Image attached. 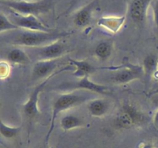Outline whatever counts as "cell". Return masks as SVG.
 I'll list each match as a JSON object with an SVG mask.
<instances>
[{"instance_id":"obj_1","label":"cell","mask_w":158,"mask_h":148,"mask_svg":"<svg viewBox=\"0 0 158 148\" xmlns=\"http://www.w3.org/2000/svg\"><path fill=\"white\" fill-rule=\"evenodd\" d=\"M69 32L52 30L51 32L26 31L15 36V44L28 47L40 48L47 46L69 35Z\"/></svg>"},{"instance_id":"obj_2","label":"cell","mask_w":158,"mask_h":148,"mask_svg":"<svg viewBox=\"0 0 158 148\" xmlns=\"http://www.w3.org/2000/svg\"><path fill=\"white\" fill-rule=\"evenodd\" d=\"M87 99V97L83 95V94L75 93L73 92H66L63 93L59 96L56 100L54 101L52 108V116H51L50 127H49V132L46 137V143L49 140V137L53 130L54 126H55V121L56 117H58L60 113L69 109L70 108L75 107L84 103Z\"/></svg>"},{"instance_id":"obj_3","label":"cell","mask_w":158,"mask_h":148,"mask_svg":"<svg viewBox=\"0 0 158 148\" xmlns=\"http://www.w3.org/2000/svg\"><path fill=\"white\" fill-rule=\"evenodd\" d=\"M0 4L12 9L14 12L23 15L46 13L52 7V0H40V1H0Z\"/></svg>"},{"instance_id":"obj_4","label":"cell","mask_w":158,"mask_h":148,"mask_svg":"<svg viewBox=\"0 0 158 148\" xmlns=\"http://www.w3.org/2000/svg\"><path fill=\"white\" fill-rule=\"evenodd\" d=\"M145 120V116L142 112L131 103L122 106L118 113L114 117L113 124L117 129H130L137 125H140Z\"/></svg>"},{"instance_id":"obj_5","label":"cell","mask_w":158,"mask_h":148,"mask_svg":"<svg viewBox=\"0 0 158 148\" xmlns=\"http://www.w3.org/2000/svg\"><path fill=\"white\" fill-rule=\"evenodd\" d=\"M60 89H68V90H78V89H84V90L90 91V92H97L101 95L111 96L112 92L110 91L109 88L104 85L94 83V81L89 80V76L80 78V80L74 83H67L61 84L58 86Z\"/></svg>"},{"instance_id":"obj_6","label":"cell","mask_w":158,"mask_h":148,"mask_svg":"<svg viewBox=\"0 0 158 148\" xmlns=\"http://www.w3.org/2000/svg\"><path fill=\"white\" fill-rule=\"evenodd\" d=\"M12 21L19 29H24L26 31L51 32L54 30L42 23L36 15H23L13 12Z\"/></svg>"},{"instance_id":"obj_7","label":"cell","mask_w":158,"mask_h":148,"mask_svg":"<svg viewBox=\"0 0 158 148\" xmlns=\"http://www.w3.org/2000/svg\"><path fill=\"white\" fill-rule=\"evenodd\" d=\"M58 67L57 60H39L34 64L32 69V80H38L40 79H46L66 70L68 68L64 67L57 72H55Z\"/></svg>"},{"instance_id":"obj_8","label":"cell","mask_w":158,"mask_h":148,"mask_svg":"<svg viewBox=\"0 0 158 148\" xmlns=\"http://www.w3.org/2000/svg\"><path fill=\"white\" fill-rule=\"evenodd\" d=\"M143 75L144 71L143 66L129 64L117 71L112 77V80L114 83L118 84H125L133 80L141 79Z\"/></svg>"},{"instance_id":"obj_9","label":"cell","mask_w":158,"mask_h":148,"mask_svg":"<svg viewBox=\"0 0 158 148\" xmlns=\"http://www.w3.org/2000/svg\"><path fill=\"white\" fill-rule=\"evenodd\" d=\"M36 49L35 56H37L39 60H57L68 52L66 45L60 43V40L47 46L36 48Z\"/></svg>"},{"instance_id":"obj_10","label":"cell","mask_w":158,"mask_h":148,"mask_svg":"<svg viewBox=\"0 0 158 148\" xmlns=\"http://www.w3.org/2000/svg\"><path fill=\"white\" fill-rule=\"evenodd\" d=\"M52 76L48 77V78L45 79L43 82L40 83L33 91L32 92L31 95L29 96V99L26 102L24 105H23V112H24L25 115L26 117L29 119H32L34 117H37L39 113H40V109H39L38 103H39V97H40V94L43 89L46 86V83L49 80V79L52 78Z\"/></svg>"},{"instance_id":"obj_11","label":"cell","mask_w":158,"mask_h":148,"mask_svg":"<svg viewBox=\"0 0 158 148\" xmlns=\"http://www.w3.org/2000/svg\"><path fill=\"white\" fill-rule=\"evenodd\" d=\"M152 0H132L129 5L128 13L133 21L138 25L144 23L148 9Z\"/></svg>"},{"instance_id":"obj_12","label":"cell","mask_w":158,"mask_h":148,"mask_svg":"<svg viewBox=\"0 0 158 148\" xmlns=\"http://www.w3.org/2000/svg\"><path fill=\"white\" fill-rule=\"evenodd\" d=\"M97 0H94L77 11L73 18V23L76 26L79 28H83L87 26L90 23L93 12L97 6Z\"/></svg>"},{"instance_id":"obj_13","label":"cell","mask_w":158,"mask_h":148,"mask_svg":"<svg viewBox=\"0 0 158 148\" xmlns=\"http://www.w3.org/2000/svg\"><path fill=\"white\" fill-rule=\"evenodd\" d=\"M126 15H109L103 16L97 21V25L112 33H117L120 30L126 22Z\"/></svg>"},{"instance_id":"obj_14","label":"cell","mask_w":158,"mask_h":148,"mask_svg":"<svg viewBox=\"0 0 158 148\" xmlns=\"http://www.w3.org/2000/svg\"><path fill=\"white\" fill-rule=\"evenodd\" d=\"M69 61L75 67V71H73V75L78 78H83L86 76H89L96 71V68L86 60H77L69 58Z\"/></svg>"},{"instance_id":"obj_15","label":"cell","mask_w":158,"mask_h":148,"mask_svg":"<svg viewBox=\"0 0 158 148\" xmlns=\"http://www.w3.org/2000/svg\"><path fill=\"white\" fill-rule=\"evenodd\" d=\"M87 108L91 116L95 117H102L107 113L110 109V104L106 100L96 99L88 104Z\"/></svg>"},{"instance_id":"obj_16","label":"cell","mask_w":158,"mask_h":148,"mask_svg":"<svg viewBox=\"0 0 158 148\" xmlns=\"http://www.w3.org/2000/svg\"><path fill=\"white\" fill-rule=\"evenodd\" d=\"M8 60L15 64L26 65L30 63V58L24 50L19 48L11 49L7 55Z\"/></svg>"},{"instance_id":"obj_17","label":"cell","mask_w":158,"mask_h":148,"mask_svg":"<svg viewBox=\"0 0 158 148\" xmlns=\"http://www.w3.org/2000/svg\"><path fill=\"white\" fill-rule=\"evenodd\" d=\"M84 125V122L81 118L74 115H66L60 120V126L65 131H69L76 128L81 127Z\"/></svg>"},{"instance_id":"obj_18","label":"cell","mask_w":158,"mask_h":148,"mask_svg":"<svg viewBox=\"0 0 158 148\" xmlns=\"http://www.w3.org/2000/svg\"><path fill=\"white\" fill-rule=\"evenodd\" d=\"M113 51V46L112 43L110 42L104 41L101 42L99 43L96 47L95 55L99 60H106L110 57L111 54H112Z\"/></svg>"},{"instance_id":"obj_19","label":"cell","mask_w":158,"mask_h":148,"mask_svg":"<svg viewBox=\"0 0 158 148\" xmlns=\"http://www.w3.org/2000/svg\"><path fill=\"white\" fill-rule=\"evenodd\" d=\"M158 67V57L154 54H149L143 60V69L144 75L151 76L154 74Z\"/></svg>"},{"instance_id":"obj_20","label":"cell","mask_w":158,"mask_h":148,"mask_svg":"<svg viewBox=\"0 0 158 148\" xmlns=\"http://www.w3.org/2000/svg\"><path fill=\"white\" fill-rule=\"evenodd\" d=\"M21 126H19V127H12V126H7L0 119V134L4 138H14V137H15L19 134V132L21 131Z\"/></svg>"},{"instance_id":"obj_21","label":"cell","mask_w":158,"mask_h":148,"mask_svg":"<svg viewBox=\"0 0 158 148\" xmlns=\"http://www.w3.org/2000/svg\"><path fill=\"white\" fill-rule=\"evenodd\" d=\"M17 29H19V28L12 20L9 19L4 14L0 13V32Z\"/></svg>"},{"instance_id":"obj_22","label":"cell","mask_w":158,"mask_h":148,"mask_svg":"<svg viewBox=\"0 0 158 148\" xmlns=\"http://www.w3.org/2000/svg\"><path fill=\"white\" fill-rule=\"evenodd\" d=\"M153 16L155 29L158 33V0H156L153 5Z\"/></svg>"},{"instance_id":"obj_23","label":"cell","mask_w":158,"mask_h":148,"mask_svg":"<svg viewBox=\"0 0 158 148\" xmlns=\"http://www.w3.org/2000/svg\"><path fill=\"white\" fill-rule=\"evenodd\" d=\"M9 73V66L4 63V66H3V69H1L0 67V75L2 76H6Z\"/></svg>"},{"instance_id":"obj_24","label":"cell","mask_w":158,"mask_h":148,"mask_svg":"<svg viewBox=\"0 0 158 148\" xmlns=\"http://www.w3.org/2000/svg\"><path fill=\"white\" fill-rule=\"evenodd\" d=\"M154 121L156 124H158V108H157V111H156L155 114H154Z\"/></svg>"},{"instance_id":"obj_25","label":"cell","mask_w":158,"mask_h":148,"mask_svg":"<svg viewBox=\"0 0 158 148\" xmlns=\"http://www.w3.org/2000/svg\"><path fill=\"white\" fill-rule=\"evenodd\" d=\"M154 103L157 106L158 108V97H156L154 98Z\"/></svg>"},{"instance_id":"obj_26","label":"cell","mask_w":158,"mask_h":148,"mask_svg":"<svg viewBox=\"0 0 158 148\" xmlns=\"http://www.w3.org/2000/svg\"><path fill=\"white\" fill-rule=\"evenodd\" d=\"M26 1H35V0H26Z\"/></svg>"},{"instance_id":"obj_27","label":"cell","mask_w":158,"mask_h":148,"mask_svg":"<svg viewBox=\"0 0 158 148\" xmlns=\"http://www.w3.org/2000/svg\"><path fill=\"white\" fill-rule=\"evenodd\" d=\"M0 1H8V0H0Z\"/></svg>"},{"instance_id":"obj_28","label":"cell","mask_w":158,"mask_h":148,"mask_svg":"<svg viewBox=\"0 0 158 148\" xmlns=\"http://www.w3.org/2000/svg\"><path fill=\"white\" fill-rule=\"evenodd\" d=\"M42 148H46V147H42Z\"/></svg>"}]
</instances>
